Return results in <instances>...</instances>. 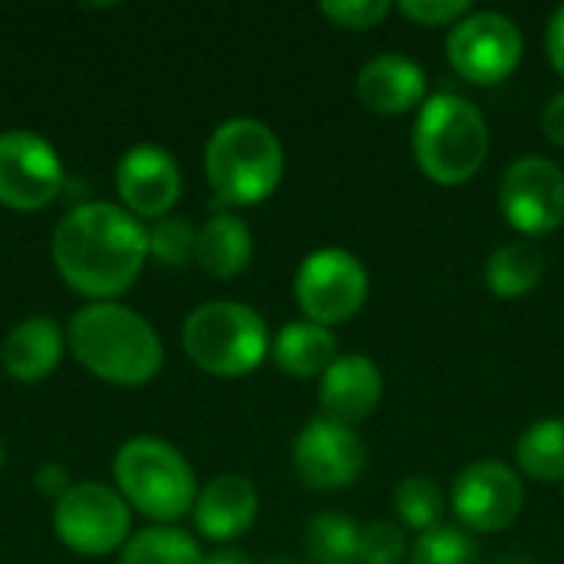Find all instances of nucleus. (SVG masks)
<instances>
[{"mask_svg":"<svg viewBox=\"0 0 564 564\" xmlns=\"http://www.w3.org/2000/svg\"><path fill=\"white\" fill-rule=\"evenodd\" d=\"M50 251L59 278L96 304L129 291L149 258V235L126 208L86 202L63 215Z\"/></svg>","mask_w":564,"mask_h":564,"instance_id":"obj_1","label":"nucleus"},{"mask_svg":"<svg viewBox=\"0 0 564 564\" xmlns=\"http://www.w3.org/2000/svg\"><path fill=\"white\" fill-rule=\"evenodd\" d=\"M73 357L99 380L116 387H142L162 370V340L155 327L116 301H96L69 321Z\"/></svg>","mask_w":564,"mask_h":564,"instance_id":"obj_2","label":"nucleus"},{"mask_svg":"<svg viewBox=\"0 0 564 564\" xmlns=\"http://www.w3.org/2000/svg\"><path fill=\"white\" fill-rule=\"evenodd\" d=\"M413 155L436 185H466L489 159V126L476 102L456 93H433L413 126Z\"/></svg>","mask_w":564,"mask_h":564,"instance_id":"obj_3","label":"nucleus"},{"mask_svg":"<svg viewBox=\"0 0 564 564\" xmlns=\"http://www.w3.org/2000/svg\"><path fill=\"white\" fill-rule=\"evenodd\" d=\"M205 175L218 205H258L284 175V149L258 119L221 122L205 145Z\"/></svg>","mask_w":564,"mask_h":564,"instance_id":"obj_4","label":"nucleus"},{"mask_svg":"<svg viewBox=\"0 0 564 564\" xmlns=\"http://www.w3.org/2000/svg\"><path fill=\"white\" fill-rule=\"evenodd\" d=\"M182 344L198 370L225 380L254 373L271 350L264 317L238 301L198 304L185 317Z\"/></svg>","mask_w":564,"mask_h":564,"instance_id":"obj_5","label":"nucleus"},{"mask_svg":"<svg viewBox=\"0 0 564 564\" xmlns=\"http://www.w3.org/2000/svg\"><path fill=\"white\" fill-rule=\"evenodd\" d=\"M112 476L119 496L135 512L162 525L182 519L198 499L188 459L172 443L155 436H135L122 443L112 463Z\"/></svg>","mask_w":564,"mask_h":564,"instance_id":"obj_6","label":"nucleus"},{"mask_svg":"<svg viewBox=\"0 0 564 564\" xmlns=\"http://www.w3.org/2000/svg\"><path fill=\"white\" fill-rule=\"evenodd\" d=\"M370 278L357 254L347 248L311 251L294 274V301L311 324L340 327L367 304Z\"/></svg>","mask_w":564,"mask_h":564,"instance_id":"obj_7","label":"nucleus"},{"mask_svg":"<svg viewBox=\"0 0 564 564\" xmlns=\"http://www.w3.org/2000/svg\"><path fill=\"white\" fill-rule=\"evenodd\" d=\"M522 30L499 10H473L446 36L453 69L476 86H499L522 63Z\"/></svg>","mask_w":564,"mask_h":564,"instance_id":"obj_8","label":"nucleus"},{"mask_svg":"<svg viewBox=\"0 0 564 564\" xmlns=\"http://www.w3.org/2000/svg\"><path fill=\"white\" fill-rule=\"evenodd\" d=\"M53 529L59 542L76 555H109L129 542L132 516L129 502L99 482H76L53 506Z\"/></svg>","mask_w":564,"mask_h":564,"instance_id":"obj_9","label":"nucleus"},{"mask_svg":"<svg viewBox=\"0 0 564 564\" xmlns=\"http://www.w3.org/2000/svg\"><path fill=\"white\" fill-rule=\"evenodd\" d=\"M499 205L506 221L525 238L558 231L564 221V169L542 155L516 159L502 175Z\"/></svg>","mask_w":564,"mask_h":564,"instance_id":"obj_10","label":"nucleus"},{"mask_svg":"<svg viewBox=\"0 0 564 564\" xmlns=\"http://www.w3.org/2000/svg\"><path fill=\"white\" fill-rule=\"evenodd\" d=\"M525 506V486L519 473L499 459H479L466 466L449 492V509L466 532H502Z\"/></svg>","mask_w":564,"mask_h":564,"instance_id":"obj_11","label":"nucleus"},{"mask_svg":"<svg viewBox=\"0 0 564 564\" xmlns=\"http://www.w3.org/2000/svg\"><path fill=\"white\" fill-rule=\"evenodd\" d=\"M63 188L56 149L26 129L0 132V205L13 212H40Z\"/></svg>","mask_w":564,"mask_h":564,"instance_id":"obj_12","label":"nucleus"},{"mask_svg":"<svg viewBox=\"0 0 564 564\" xmlns=\"http://www.w3.org/2000/svg\"><path fill=\"white\" fill-rule=\"evenodd\" d=\"M294 473L317 492H337L360 479L367 466V446L354 426H340L327 416H314L294 440Z\"/></svg>","mask_w":564,"mask_h":564,"instance_id":"obj_13","label":"nucleus"},{"mask_svg":"<svg viewBox=\"0 0 564 564\" xmlns=\"http://www.w3.org/2000/svg\"><path fill=\"white\" fill-rule=\"evenodd\" d=\"M116 192L126 212L139 218H165L182 198V169L162 145H135L116 165Z\"/></svg>","mask_w":564,"mask_h":564,"instance_id":"obj_14","label":"nucleus"},{"mask_svg":"<svg viewBox=\"0 0 564 564\" xmlns=\"http://www.w3.org/2000/svg\"><path fill=\"white\" fill-rule=\"evenodd\" d=\"M380 400H383V373H380L377 360H370L364 354L337 357L317 387L321 416H327L340 426H357V423L370 420L377 413Z\"/></svg>","mask_w":564,"mask_h":564,"instance_id":"obj_15","label":"nucleus"},{"mask_svg":"<svg viewBox=\"0 0 564 564\" xmlns=\"http://www.w3.org/2000/svg\"><path fill=\"white\" fill-rule=\"evenodd\" d=\"M357 99L377 116H406L430 99L426 73L416 59L380 53L357 73Z\"/></svg>","mask_w":564,"mask_h":564,"instance_id":"obj_16","label":"nucleus"},{"mask_svg":"<svg viewBox=\"0 0 564 564\" xmlns=\"http://www.w3.org/2000/svg\"><path fill=\"white\" fill-rule=\"evenodd\" d=\"M258 519V492L241 476H218L212 479L195 499V525L212 542H235L241 539Z\"/></svg>","mask_w":564,"mask_h":564,"instance_id":"obj_17","label":"nucleus"},{"mask_svg":"<svg viewBox=\"0 0 564 564\" xmlns=\"http://www.w3.org/2000/svg\"><path fill=\"white\" fill-rule=\"evenodd\" d=\"M59 357H63V334L50 317H30L17 324L0 344V364L20 383L46 380L59 367Z\"/></svg>","mask_w":564,"mask_h":564,"instance_id":"obj_18","label":"nucleus"},{"mask_svg":"<svg viewBox=\"0 0 564 564\" xmlns=\"http://www.w3.org/2000/svg\"><path fill=\"white\" fill-rule=\"evenodd\" d=\"M254 254V238L245 218L231 212H215L195 238V261L208 278L228 281L238 278Z\"/></svg>","mask_w":564,"mask_h":564,"instance_id":"obj_19","label":"nucleus"},{"mask_svg":"<svg viewBox=\"0 0 564 564\" xmlns=\"http://www.w3.org/2000/svg\"><path fill=\"white\" fill-rule=\"evenodd\" d=\"M271 354L274 364L288 373V377H324L327 367L337 360V337L334 330L311 324V321H294L288 327L278 330V337L271 340Z\"/></svg>","mask_w":564,"mask_h":564,"instance_id":"obj_20","label":"nucleus"},{"mask_svg":"<svg viewBox=\"0 0 564 564\" xmlns=\"http://www.w3.org/2000/svg\"><path fill=\"white\" fill-rule=\"evenodd\" d=\"M545 274V251L532 238L506 241L486 261V284L502 301H519L539 288Z\"/></svg>","mask_w":564,"mask_h":564,"instance_id":"obj_21","label":"nucleus"},{"mask_svg":"<svg viewBox=\"0 0 564 564\" xmlns=\"http://www.w3.org/2000/svg\"><path fill=\"white\" fill-rule=\"evenodd\" d=\"M516 463L542 486L564 482V416L535 420L516 443Z\"/></svg>","mask_w":564,"mask_h":564,"instance_id":"obj_22","label":"nucleus"},{"mask_svg":"<svg viewBox=\"0 0 564 564\" xmlns=\"http://www.w3.org/2000/svg\"><path fill=\"white\" fill-rule=\"evenodd\" d=\"M205 555L198 542L172 525H149L129 535L119 564H202Z\"/></svg>","mask_w":564,"mask_h":564,"instance_id":"obj_23","label":"nucleus"},{"mask_svg":"<svg viewBox=\"0 0 564 564\" xmlns=\"http://www.w3.org/2000/svg\"><path fill=\"white\" fill-rule=\"evenodd\" d=\"M304 552L314 564H357L360 525L340 512H321L307 522Z\"/></svg>","mask_w":564,"mask_h":564,"instance_id":"obj_24","label":"nucleus"},{"mask_svg":"<svg viewBox=\"0 0 564 564\" xmlns=\"http://www.w3.org/2000/svg\"><path fill=\"white\" fill-rule=\"evenodd\" d=\"M446 502L449 499L443 496V489L426 476H410L393 492V509H397L400 525H406V529H413L420 535L443 525Z\"/></svg>","mask_w":564,"mask_h":564,"instance_id":"obj_25","label":"nucleus"},{"mask_svg":"<svg viewBox=\"0 0 564 564\" xmlns=\"http://www.w3.org/2000/svg\"><path fill=\"white\" fill-rule=\"evenodd\" d=\"M410 564H479V545L466 529L440 525L416 539Z\"/></svg>","mask_w":564,"mask_h":564,"instance_id":"obj_26","label":"nucleus"},{"mask_svg":"<svg viewBox=\"0 0 564 564\" xmlns=\"http://www.w3.org/2000/svg\"><path fill=\"white\" fill-rule=\"evenodd\" d=\"M149 235V254L165 268H185L195 258V238L198 231L185 218H159Z\"/></svg>","mask_w":564,"mask_h":564,"instance_id":"obj_27","label":"nucleus"},{"mask_svg":"<svg viewBox=\"0 0 564 564\" xmlns=\"http://www.w3.org/2000/svg\"><path fill=\"white\" fill-rule=\"evenodd\" d=\"M406 562V535L393 522H370L360 529L357 564H403Z\"/></svg>","mask_w":564,"mask_h":564,"instance_id":"obj_28","label":"nucleus"},{"mask_svg":"<svg viewBox=\"0 0 564 564\" xmlns=\"http://www.w3.org/2000/svg\"><path fill=\"white\" fill-rule=\"evenodd\" d=\"M397 13L420 26H456L463 17L473 13L469 0H400Z\"/></svg>","mask_w":564,"mask_h":564,"instance_id":"obj_29","label":"nucleus"},{"mask_svg":"<svg viewBox=\"0 0 564 564\" xmlns=\"http://www.w3.org/2000/svg\"><path fill=\"white\" fill-rule=\"evenodd\" d=\"M321 13L340 30H370L390 13V3L387 0H330V3H321Z\"/></svg>","mask_w":564,"mask_h":564,"instance_id":"obj_30","label":"nucleus"},{"mask_svg":"<svg viewBox=\"0 0 564 564\" xmlns=\"http://www.w3.org/2000/svg\"><path fill=\"white\" fill-rule=\"evenodd\" d=\"M69 489H73V479H69V469H66V466H59V463H43V466L36 469V492H40L43 499L59 502Z\"/></svg>","mask_w":564,"mask_h":564,"instance_id":"obj_31","label":"nucleus"},{"mask_svg":"<svg viewBox=\"0 0 564 564\" xmlns=\"http://www.w3.org/2000/svg\"><path fill=\"white\" fill-rule=\"evenodd\" d=\"M542 132L552 145H562L564 149V89L555 93L545 109H542Z\"/></svg>","mask_w":564,"mask_h":564,"instance_id":"obj_32","label":"nucleus"},{"mask_svg":"<svg viewBox=\"0 0 564 564\" xmlns=\"http://www.w3.org/2000/svg\"><path fill=\"white\" fill-rule=\"evenodd\" d=\"M545 50H549V59L555 66V73L564 76V7H558L549 20V30H545Z\"/></svg>","mask_w":564,"mask_h":564,"instance_id":"obj_33","label":"nucleus"},{"mask_svg":"<svg viewBox=\"0 0 564 564\" xmlns=\"http://www.w3.org/2000/svg\"><path fill=\"white\" fill-rule=\"evenodd\" d=\"M202 564H254L245 552H238V549H218V552H212V555H205V562Z\"/></svg>","mask_w":564,"mask_h":564,"instance_id":"obj_34","label":"nucleus"},{"mask_svg":"<svg viewBox=\"0 0 564 564\" xmlns=\"http://www.w3.org/2000/svg\"><path fill=\"white\" fill-rule=\"evenodd\" d=\"M264 564H301V562H291V558H274V562H264Z\"/></svg>","mask_w":564,"mask_h":564,"instance_id":"obj_35","label":"nucleus"},{"mask_svg":"<svg viewBox=\"0 0 564 564\" xmlns=\"http://www.w3.org/2000/svg\"><path fill=\"white\" fill-rule=\"evenodd\" d=\"M0 469H3V446H0Z\"/></svg>","mask_w":564,"mask_h":564,"instance_id":"obj_36","label":"nucleus"}]
</instances>
